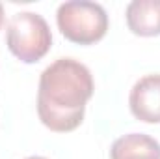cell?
Segmentation results:
<instances>
[{
	"instance_id": "cell-6",
	"label": "cell",
	"mask_w": 160,
	"mask_h": 159,
	"mask_svg": "<svg viewBox=\"0 0 160 159\" xmlns=\"http://www.w3.org/2000/svg\"><path fill=\"white\" fill-rule=\"evenodd\" d=\"M110 159H160V142L145 133H128L114 140Z\"/></svg>"
},
{
	"instance_id": "cell-7",
	"label": "cell",
	"mask_w": 160,
	"mask_h": 159,
	"mask_svg": "<svg viewBox=\"0 0 160 159\" xmlns=\"http://www.w3.org/2000/svg\"><path fill=\"white\" fill-rule=\"evenodd\" d=\"M2 25H4V6L0 4V28H2Z\"/></svg>"
},
{
	"instance_id": "cell-1",
	"label": "cell",
	"mask_w": 160,
	"mask_h": 159,
	"mask_svg": "<svg viewBox=\"0 0 160 159\" xmlns=\"http://www.w3.org/2000/svg\"><path fill=\"white\" fill-rule=\"evenodd\" d=\"M95 90L91 71L75 58H58L43 69L38 90V114L56 133L75 131Z\"/></svg>"
},
{
	"instance_id": "cell-5",
	"label": "cell",
	"mask_w": 160,
	"mask_h": 159,
	"mask_svg": "<svg viewBox=\"0 0 160 159\" xmlns=\"http://www.w3.org/2000/svg\"><path fill=\"white\" fill-rule=\"evenodd\" d=\"M125 17L132 34L142 38L160 36V0H132Z\"/></svg>"
},
{
	"instance_id": "cell-8",
	"label": "cell",
	"mask_w": 160,
	"mask_h": 159,
	"mask_svg": "<svg viewBox=\"0 0 160 159\" xmlns=\"http://www.w3.org/2000/svg\"><path fill=\"white\" fill-rule=\"evenodd\" d=\"M26 159H47V157H41V156H30V157H26Z\"/></svg>"
},
{
	"instance_id": "cell-4",
	"label": "cell",
	"mask_w": 160,
	"mask_h": 159,
	"mask_svg": "<svg viewBox=\"0 0 160 159\" xmlns=\"http://www.w3.org/2000/svg\"><path fill=\"white\" fill-rule=\"evenodd\" d=\"M128 107L134 118L145 123H160V75H145L130 90Z\"/></svg>"
},
{
	"instance_id": "cell-3",
	"label": "cell",
	"mask_w": 160,
	"mask_h": 159,
	"mask_svg": "<svg viewBox=\"0 0 160 159\" xmlns=\"http://www.w3.org/2000/svg\"><path fill=\"white\" fill-rule=\"evenodd\" d=\"M6 43L9 52L24 64L41 60L52 45L48 23L34 11L15 13L6 28Z\"/></svg>"
},
{
	"instance_id": "cell-2",
	"label": "cell",
	"mask_w": 160,
	"mask_h": 159,
	"mask_svg": "<svg viewBox=\"0 0 160 159\" xmlns=\"http://www.w3.org/2000/svg\"><path fill=\"white\" fill-rule=\"evenodd\" d=\"M56 23L65 40L91 45L101 41L108 32V15L106 9L97 2L71 0L58 6Z\"/></svg>"
}]
</instances>
